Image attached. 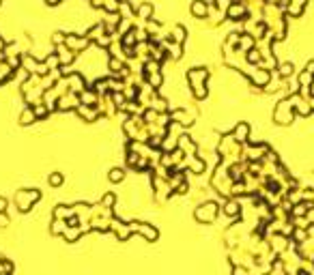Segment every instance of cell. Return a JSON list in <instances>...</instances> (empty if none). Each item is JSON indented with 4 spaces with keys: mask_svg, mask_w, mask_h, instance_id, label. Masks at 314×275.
Listing matches in <instances>:
<instances>
[{
    "mask_svg": "<svg viewBox=\"0 0 314 275\" xmlns=\"http://www.w3.org/2000/svg\"><path fill=\"white\" fill-rule=\"evenodd\" d=\"M112 179L117 181V179H123V170H112Z\"/></svg>",
    "mask_w": 314,
    "mask_h": 275,
    "instance_id": "6da1fadb",
    "label": "cell"
}]
</instances>
